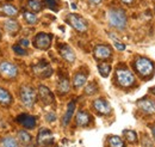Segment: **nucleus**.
Returning a JSON list of instances; mask_svg holds the SVG:
<instances>
[{"label":"nucleus","instance_id":"obj_1","mask_svg":"<svg viewBox=\"0 0 155 147\" xmlns=\"http://www.w3.org/2000/svg\"><path fill=\"white\" fill-rule=\"evenodd\" d=\"M107 19L110 25L118 30H124L128 23L127 15L122 9H110L107 13Z\"/></svg>","mask_w":155,"mask_h":147},{"label":"nucleus","instance_id":"obj_2","mask_svg":"<svg viewBox=\"0 0 155 147\" xmlns=\"http://www.w3.org/2000/svg\"><path fill=\"white\" fill-rule=\"evenodd\" d=\"M135 70L141 77H149L154 72V63L147 57H138L135 61Z\"/></svg>","mask_w":155,"mask_h":147},{"label":"nucleus","instance_id":"obj_3","mask_svg":"<svg viewBox=\"0 0 155 147\" xmlns=\"http://www.w3.org/2000/svg\"><path fill=\"white\" fill-rule=\"evenodd\" d=\"M19 97H20L21 103H23L24 107H26V108H32L34 104L36 103V98H37L36 91H35L32 87L26 86V85H24V86L20 87Z\"/></svg>","mask_w":155,"mask_h":147},{"label":"nucleus","instance_id":"obj_4","mask_svg":"<svg viewBox=\"0 0 155 147\" xmlns=\"http://www.w3.org/2000/svg\"><path fill=\"white\" fill-rule=\"evenodd\" d=\"M116 79L122 87H129L135 83V75L127 68H117Z\"/></svg>","mask_w":155,"mask_h":147},{"label":"nucleus","instance_id":"obj_5","mask_svg":"<svg viewBox=\"0 0 155 147\" xmlns=\"http://www.w3.org/2000/svg\"><path fill=\"white\" fill-rule=\"evenodd\" d=\"M0 75L7 80L16 79L18 75V68L16 65H13L8 61H2V62H0Z\"/></svg>","mask_w":155,"mask_h":147},{"label":"nucleus","instance_id":"obj_6","mask_svg":"<svg viewBox=\"0 0 155 147\" xmlns=\"http://www.w3.org/2000/svg\"><path fill=\"white\" fill-rule=\"evenodd\" d=\"M67 22L69 23V25L72 28H74L79 32H85L87 30V23H86V20L82 18V17L78 16V15H74V13L68 15L67 16Z\"/></svg>","mask_w":155,"mask_h":147},{"label":"nucleus","instance_id":"obj_7","mask_svg":"<svg viewBox=\"0 0 155 147\" xmlns=\"http://www.w3.org/2000/svg\"><path fill=\"white\" fill-rule=\"evenodd\" d=\"M51 44V36L45 32H39L35 37L34 46L41 50H47Z\"/></svg>","mask_w":155,"mask_h":147},{"label":"nucleus","instance_id":"obj_8","mask_svg":"<svg viewBox=\"0 0 155 147\" xmlns=\"http://www.w3.org/2000/svg\"><path fill=\"white\" fill-rule=\"evenodd\" d=\"M54 141V138H53V134L49 129H41L38 133V136H37V142L39 145H51Z\"/></svg>","mask_w":155,"mask_h":147},{"label":"nucleus","instance_id":"obj_9","mask_svg":"<svg viewBox=\"0 0 155 147\" xmlns=\"http://www.w3.org/2000/svg\"><path fill=\"white\" fill-rule=\"evenodd\" d=\"M111 55H112V50H111V48L109 46L99 44L94 49V56L97 57L98 60H106Z\"/></svg>","mask_w":155,"mask_h":147},{"label":"nucleus","instance_id":"obj_10","mask_svg":"<svg viewBox=\"0 0 155 147\" xmlns=\"http://www.w3.org/2000/svg\"><path fill=\"white\" fill-rule=\"evenodd\" d=\"M38 96H39V98H41V101H42L45 105L51 104V103L54 102V96H53L51 91H50L47 86H44V85H41L38 87Z\"/></svg>","mask_w":155,"mask_h":147},{"label":"nucleus","instance_id":"obj_11","mask_svg":"<svg viewBox=\"0 0 155 147\" xmlns=\"http://www.w3.org/2000/svg\"><path fill=\"white\" fill-rule=\"evenodd\" d=\"M93 107L94 109L99 112V114H103V115H107L111 112V105L109 104V102H106L105 99L103 98H98L93 102Z\"/></svg>","mask_w":155,"mask_h":147},{"label":"nucleus","instance_id":"obj_12","mask_svg":"<svg viewBox=\"0 0 155 147\" xmlns=\"http://www.w3.org/2000/svg\"><path fill=\"white\" fill-rule=\"evenodd\" d=\"M17 121L21 126H24L25 128L28 129L35 128V126H36V118L34 116H31V115H28V114H20L19 116L17 117Z\"/></svg>","mask_w":155,"mask_h":147},{"label":"nucleus","instance_id":"obj_13","mask_svg":"<svg viewBox=\"0 0 155 147\" xmlns=\"http://www.w3.org/2000/svg\"><path fill=\"white\" fill-rule=\"evenodd\" d=\"M34 71H35V73L39 75L41 78H48L50 74H51V68H50V66L48 65V63H45V62H41L39 65L37 66H35L34 67Z\"/></svg>","mask_w":155,"mask_h":147},{"label":"nucleus","instance_id":"obj_14","mask_svg":"<svg viewBox=\"0 0 155 147\" xmlns=\"http://www.w3.org/2000/svg\"><path fill=\"white\" fill-rule=\"evenodd\" d=\"M138 107L147 114H153L155 112V102L152 99H148V98H144V99H141L138 101Z\"/></svg>","mask_w":155,"mask_h":147},{"label":"nucleus","instance_id":"obj_15","mask_svg":"<svg viewBox=\"0 0 155 147\" xmlns=\"http://www.w3.org/2000/svg\"><path fill=\"white\" fill-rule=\"evenodd\" d=\"M60 54H61V56H62L66 61H68V62H74V61H75V53H74L73 49H72L71 47H68V46H62V47L60 48Z\"/></svg>","mask_w":155,"mask_h":147},{"label":"nucleus","instance_id":"obj_16","mask_svg":"<svg viewBox=\"0 0 155 147\" xmlns=\"http://www.w3.org/2000/svg\"><path fill=\"white\" fill-rule=\"evenodd\" d=\"M0 13L7 17H15L18 15V9L11 4H4L0 6Z\"/></svg>","mask_w":155,"mask_h":147},{"label":"nucleus","instance_id":"obj_17","mask_svg":"<svg viewBox=\"0 0 155 147\" xmlns=\"http://www.w3.org/2000/svg\"><path fill=\"white\" fill-rule=\"evenodd\" d=\"M4 28L6 29V31H8L10 34H17L19 31L20 26L19 23L15 19H6L4 22Z\"/></svg>","mask_w":155,"mask_h":147},{"label":"nucleus","instance_id":"obj_18","mask_svg":"<svg viewBox=\"0 0 155 147\" xmlns=\"http://www.w3.org/2000/svg\"><path fill=\"white\" fill-rule=\"evenodd\" d=\"M75 121H77L78 126H80V127H85V126H87V125L90 123V121H91V117H90V115H88L86 111L80 110L77 114Z\"/></svg>","mask_w":155,"mask_h":147},{"label":"nucleus","instance_id":"obj_19","mask_svg":"<svg viewBox=\"0 0 155 147\" xmlns=\"http://www.w3.org/2000/svg\"><path fill=\"white\" fill-rule=\"evenodd\" d=\"M74 109H75V102L72 101V102H69V104L67 107V111H66L64 116L62 117V125L63 126H67L69 123V121L72 120V116L74 114Z\"/></svg>","mask_w":155,"mask_h":147},{"label":"nucleus","instance_id":"obj_20","mask_svg":"<svg viewBox=\"0 0 155 147\" xmlns=\"http://www.w3.org/2000/svg\"><path fill=\"white\" fill-rule=\"evenodd\" d=\"M11 103H12V96H11V93L7 91V90L0 87V104H2V105H10Z\"/></svg>","mask_w":155,"mask_h":147},{"label":"nucleus","instance_id":"obj_21","mask_svg":"<svg viewBox=\"0 0 155 147\" xmlns=\"http://www.w3.org/2000/svg\"><path fill=\"white\" fill-rule=\"evenodd\" d=\"M86 80H87V77L84 73H77L74 75V78H73V85L79 89V87H81V86L85 85Z\"/></svg>","mask_w":155,"mask_h":147},{"label":"nucleus","instance_id":"obj_22","mask_svg":"<svg viewBox=\"0 0 155 147\" xmlns=\"http://www.w3.org/2000/svg\"><path fill=\"white\" fill-rule=\"evenodd\" d=\"M69 89H71L69 80H68L67 78L61 79V80H60V83H58V92H60L61 94H64V93H67V92L69 91Z\"/></svg>","mask_w":155,"mask_h":147},{"label":"nucleus","instance_id":"obj_23","mask_svg":"<svg viewBox=\"0 0 155 147\" xmlns=\"http://www.w3.org/2000/svg\"><path fill=\"white\" fill-rule=\"evenodd\" d=\"M18 139H19L20 144H23L25 146L31 144V135L25 130H19L18 132Z\"/></svg>","mask_w":155,"mask_h":147},{"label":"nucleus","instance_id":"obj_24","mask_svg":"<svg viewBox=\"0 0 155 147\" xmlns=\"http://www.w3.org/2000/svg\"><path fill=\"white\" fill-rule=\"evenodd\" d=\"M98 71H99V73L101 77H104V78H106L110 72H111V66L109 65V63H105V62H103V63H99L98 65Z\"/></svg>","mask_w":155,"mask_h":147},{"label":"nucleus","instance_id":"obj_25","mask_svg":"<svg viewBox=\"0 0 155 147\" xmlns=\"http://www.w3.org/2000/svg\"><path fill=\"white\" fill-rule=\"evenodd\" d=\"M28 7L32 12H39L42 10V2L38 0H29L28 1Z\"/></svg>","mask_w":155,"mask_h":147},{"label":"nucleus","instance_id":"obj_26","mask_svg":"<svg viewBox=\"0 0 155 147\" xmlns=\"http://www.w3.org/2000/svg\"><path fill=\"white\" fill-rule=\"evenodd\" d=\"M1 142H2V145L5 147H19L18 146L17 140H16L15 138H12V136H6V138H4V139L1 140Z\"/></svg>","mask_w":155,"mask_h":147},{"label":"nucleus","instance_id":"obj_27","mask_svg":"<svg viewBox=\"0 0 155 147\" xmlns=\"http://www.w3.org/2000/svg\"><path fill=\"white\" fill-rule=\"evenodd\" d=\"M109 145L110 147H124V142L119 136H110Z\"/></svg>","mask_w":155,"mask_h":147},{"label":"nucleus","instance_id":"obj_28","mask_svg":"<svg viewBox=\"0 0 155 147\" xmlns=\"http://www.w3.org/2000/svg\"><path fill=\"white\" fill-rule=\"evenodd\" d=\"M23 16H24V19L26 20V23H29V24H36L37 23V17H36V15L34 12L26 11V12H24Z\"/></svg>","mask_w":155,"mask_h":147},{"label":"nucleus","instance_id":"obj_29","mask_svg":"<svg viewBox=\"0 0 155 147\" xmlns=\"http://www.w3.org/2000/svg\"><path fill=\"white\" fill-rule=\"evenodd\" d=\"M125 139L129 141V142H136L137 141V135L134 130H124L123 132Z\"/></svg>","mask_w":155,"mask_h":147},{"label":"nucleus","instance_id":"obj_30","mask_svg":"<svg viewBox=\"0 0 155 147\" xmlns=\"http://www.w3.org/2000/svg\"><path fill=\"white\" fill-rule=\"evenodd\" d=\"M96 92H97V86H96V84H94V83L88 84V85L86 86V89H85V93H86V94H88V96L94 94Z\"/></svg>","mask_w":155,"mask_h":147},{"label":"nucleus","instance_id":"obj_31","mask_svg":"<svg viewBox=\"0 0 155 147\" xmlns=\"http://www.w3.org/2000/svg\"><path fill=\"white\" fill-rule=\"evenodd\" d=\"M44 4L47 7H49L50 10L58 11V0H44Z\"/></svg>","mask_w":155,"mask_h":147},{"label":"nucleus","instance_id":"obj_32","mask_svg":"<svg viewBox=\"0 0 155 147\" xmlns=\"http://www.w3.org/2000/svg\"><path fill=\"white\" fill-rule=\"evenodd\" d=\"M13 50H15V53L16 54H18V55H26L28 53H26V50L19 46V44H16V46H13Z\"/></svg>","mask_w":155,"mask_h":147},{"label":"nucleus","instance_id":"obj_33","mask_svg":"<svg viewBox=\"0 0 155 147\" xmlns=\"http://www.w3.org/2000/svg\"><path fill=\"white\" fill-rule=\"evenodd\" d=\"M45 118H47L48 122H53V121L56 120V115H55L54 112H50V114H48V115L45 116Z\"/></svg>","mask_w":155,"mask_h":147},{"label":"nucleus","instance_id":"obj_34","mask_svg":"<svg viewBox=\"0 0 155 147\" xmlns=\"http://www.w3.org/2000/svg\"><path fill=\"white\" fill-rule=\"evenodd\" d=\"M115 47H116L118 50H120V52H123L125 49V44H123V43H120L118 41H115Z\"/></svg>","mask_w":155,"mask_h":147},{"label":"nucleus","instance_id":"obj_35","mask_svg":"<svg viewBox=\"0 0 155 147\" xmlns=\"http://www.w3.org/2000/svg\"><path fill=\"white\" fill-rule=\"evenodd\" d=\"M19 46H21V47H28L29 46V41L25 38V39H21L19 42Z\"/></svg>","mask_w":155,"mask_h":147},{"label":"nucleus","instance_id":"obj_36","mask_svg":"<svg viewBox=\"0 0 155 147\" xmlns=\"http://www.w3.org/2000/svg\"><path fill=\"white\" fill-rule=\"evenodd\" d=\"M91 4H94V5H97V4H100L101 2V0H88Z\"/></svg>","mask_w":155,"mask_h":147},{"label":"nucleus","instance_id":"obj_37","mask_svg":"<svg viewBox=\"0 0 155 147\" xmlns=\"http://www.w3.org/2000/svg\"><path fill=\"white\" fill-rule=\"evenodd\" d=\"M124 4H128V5H130V4H133L134 2V0H122Z\"/></svg>","mask_w":155,"mask_h":147},{"label":"nucleus","instance_id":"obj_38","mask_svg":"<svg viewBox=\"0 0 155 147\" xmlns=\"http://www.w3.org/2000/svg\"><path fill=\"white\" fill-rule=\"evenodd\" d=\"M152 133H153V136L155 138V126H153V127H152Z\"/></svg>","mask_w":155,"mask_h":147},{"label":"nucleus","instance_id":"obj_39","mask_svg":"<svg viewBox=\"0 0 155 147\" xmlns=\"http://www.w3.org/2000/svg\"><path fill=\"white\" fill-rule=\"evenodd\" d=\"M0 37H1V35H0Z\"/></svg>","mask_w":155,"mask_h":147}]
</instances>
